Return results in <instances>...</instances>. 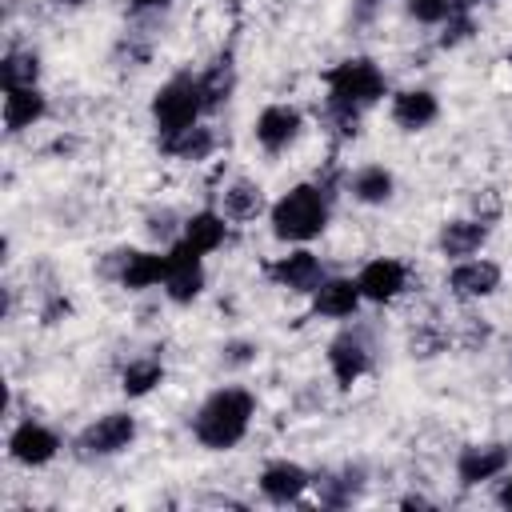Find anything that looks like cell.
I'll list each match as a JSON object with an SVG mask.
<instances>
[{"label":"cell","instance_id":"19","mask_svg":"<svg viewBox=\"0 0 512 512\" xmlns=\"http://www.w3.org/2000/svg\"><path fill=\"white\" fill-rule=\"evenodd\" d=\"M44 112H48V104H44L40 88H4V124L12 132L32 128Z\"/></svg>","mask_w":512,"mask_h":512},{"label":"cell","instance_id":"34","mask_svg":"<svg viewBox=\"0 0 512 512\" xmlns=\"http://www.w3.org/2000/svg\"><path fill=\"white\" fill-rule=\"evenodd\" d=\"M364 4H376V0H364Z\"/></svg>","mask_w":512,"mask_h":512},{"label":"cell","instance_id":"10","mask_svg":"<svg viewBox=\"0 0 512 512\" xmlns=\"http://www.w3.org/2000/svg\"><path fill=\"white\" fill-rule=\"evenodd\" d=\"M252 132H256V144L264 152H284L296 140V132H300V112L292 104H268L256 116V128Z\"/></svg>","mask_w":512,"mask_h":512},{"label":"cell","instance_id":"15","mask_svg":"<svg viewBox=\"0 0 512 512\" xmlns=\"http://www.w3.org/2000/svg\"><path fill=\"white\" fill-rule=\"evenodd\" d=\"M448 288L456 296H492L500 288V268L492 260H460L452 272H448Z\"/></svg>","mask_w":512,"mask_h":512},{"label":"cell","instance_id":"8","mask_svg":"<svg viewBox=\"0 0 512 512\" xmlns=\"http://www.w3.org/2000/svg\"><path fill=\"white\" fill-rule=\"evenodd\" d=\"M356 284H360V296H364V300L388 304V300H396V296L404 292L408 268H404L400 260H392V256H380V260H368V264L360 268Z\"/></svg>","mask_w":512,"mask_h":512},{"label":"cell","instance_id":"26","mask_svg":"<svg viewBox=\"0 0 512 512\" xmlns=\"http://www.w3.org/2000/svg\"><path fill=\"white\" fill-rule=\"evenodd\" d=\"M160 380H164L160 360H132L120 376V388H124V396H148Z\"/></svg>","mask_w":512,"mask_h":512},{"label":"cell","instance_id":"11","mask_svg":"<svg viewBox=\"0 0 512 512\" xmlns=\"http://www.w3.org/2000/svg\"><path fill=\"white\" fill-rule=\"evenodd\" d=\"M268 276H272L280 288H288V292H316V284L324 280L320 260H316L312 252H304V248L280 256L276 264H268Z\"/></svg>","mask_w":512,"mask_h":512},{"label":"cell","instance_id":"5","mask_svg":"<svg viewBox=\"0 0 512 512\" xmlns=\"http://www.w3.org/2000/svg\"><path fill=\"white\" fill-rule=\"evenodd\" d=\"M136 440V420L128 412H108L96 424H88L76 440V456L80 460H100V456H116Z\"/></svg>","mask_w":512,"mask_h":512},{"label":"cell","instance_id":"14","mask_svg":"<svg viewBox=\"0 0 512 512\" xmlns=\"http://www.w3.org/2000/svg\"><path fill=\"white\" fill-rule=\"evenodd\" d=\"M168 276V252H120V284L140 292L152 284H164Z\"/></svg>","mask_w":512,"mask_h":512},{"label":"cell","instance_id":"6","mask_svg":"<svg viewBox=\"0 0 512 512\" xmlns=\"http://www.w3.org/2000/svg\"><path fill=\"white\" fill-rule=\"evenodd\" d=\"M164 292L172 304H192L204 292V264L200 252L192 244H172L168 248V276H164Z\"/></svg>","mask_w":512,"mask_h":512},{"label":"cell","instance_id":"30","mask_svg":"<svg viewBox=\"0 0 512 512\" xmlns=\"http://www.w3.org/2000/svg\"><path fill=\"white\" fill-rule=\"evenodd\" d=\"M496 500H500L504 508H512V476H508V480L500 484V496H496Z\"/></svg>","mask_w":512,"mask_h":512},{"label":"cell","instance_id":"17","mask_svg":"<svg viewBox=\"0 0 512 512\" xmlns=\"http://www.w3.org/2000/svg\"><path fill=\"white\" fill-rule=\"evenodd\" d=\"M308 484H312L308 472H304L300 464H288V460H276V464H268V468L260 472V492H264L272 504H292V500H300V492H304Z\"/></svg>","mask_w":512,"mask_h":512},{"label":"cell","instance_id":"16","mask_svg":"<svg viewBox=\"0 0 512 512\" xmlns=\"http://www.w3.org/2000/svg\"><path fill=\"white\" fill-rule=\"evenodd\" d=\"M328 368H332V376H336L340 388H352L368 372V348L356 336L344 332V336H336L328 344Z\"/></svg>","mask_w":512,"mask_h":512},{"label":"cell","instance_id":"31","mask_svg":"<svg viewBox=\"0 0 512 512\" xmlns=\"http://www.w3.org/2000/svg\"><path fill=\"white\" fill-rule=\"evenodd\" d=\"M160 4H168V0H132V8H160Z\"/></svg>","mask_w":512,"mask_h":512},{"label":"cell","instance_id":"35","mask_svg":"<svg viewBox=\"0 0 512 512\" xmlns=\"http://www.w3.org/2000/svg\"><path fill=\"white\" fill-rule=\"evenodd\" d=\"M508 60H512V52H508Z\"/></svg>","mask_w":512,"mask_h":512},{"label":"cell","instance_id":"29","mask_svg":"<svg viewBox=\"0 0 512 512\" xmlns=\"http://www.w3.org/2000/svg\"><path fill=\"white\" fill-rule=\"evenodd\" d=\"M228 364H248L252 360V344H228Z\"/></svg>","mask_w":512,"mask_h":512},{"label":"cell","instance_id":"4","mask_svg":"<svg viewBox=\"0 0 512 512\" xmlns=\"http://www.w3.org/2000/svg\"><path fill=\"white\" fill-rule=\"evenodd\" d=\"M200 112H204L200 80H192V76H172V80L152 96V120H156L160 136H172V132H180V128H192Z\"/></svg>","mask_w":512,"mask_h":512},{"label":"cell","instance_id":"23","mask_svg":"<svg viewBox=\"0 0 512 512\" xmlns=\"http://www.w3.org/2000/svg\"><path fill=\"white\" fill-rule=\"evenodd\" d=\"M232 88H236V72H232V64H228V60H216V64L200 76V100H204V112L228 104Z\"/></svg>","mask_w":512,"mask_h":512},{"label":"cell","instance_id":"33","mask_svg":"<svg viewBox=\"0 0 512 512\" xmlns=\"http://www.w3.org/2000/svg\"><path fill=\"white\" fill-rule=\"evenodd\" d=\"M468 4H480V0H452V8H468Z\"/></svg>","mask_w":512,"mask_h":512},{"label":"cell","instance_id":"13","mask_svg":"<svg viewBox=\"0 0 512 512\" xmlns=\"http://www.w3.org/2000/svg\"><path fill=\"white\" fill-rule=\"evenodd\" d=\"M436 116H440V100H436L428 88H404V92L392 96V120H396L404 132H420V128H428Z\"/></svg>","mask_w":512,"mask_h":512},{"label":"cell","instance_id":"9","mask_svg":"<svg viewBox=\"0 0 512 512\" xmlns=\"http://www.w3.org/2000/svg\"><path fill=\"white\" fill-rule=\"evenodd\" d=\"M508 460H512V448H504V444H468L456 456V480L468 484V488L484 484V480L500 476L508 468Z\"/></svg>","mask_w":512,"mask_h":512},{"label":"cell","instance_id":"24","mask_svg":"<svg viewBox=\"0 0 512 512\" xmlns=\"http://www.w3.org/2000/svg\"><path fill=\"white\" fill-rule=\"evenodd\" d=\"M260 208H264V196H260V188H256L252 180H236V184L224 188V216H232V220H252Z\"/></svg>","mask_w":512,"mask_h":512},{"label":"cell","instance_id":"20","mask_svg":"<svg viewBox=\"0 0 512 512\" xmlns=\"http://www.w3.org/2000/svg\"><path fill=\"white\" fill-rule=\"evenodd\" d=\"M224 216L220 212H196V216H188L184 220V244H192L200 256H208V252H216L220 244H224Z\"/></svg>","mask_w":512,"mask_h":512},{"label":"cell","instance_id":"21","mask_svg":"<svg viewBox=\"0 0 512 512\" xmlns=\"http://www.w3.org/2000/svg\"><path fill=\"white\" fill-rule=\"evenodd\" d=\"M212 144H216L212 128H200V124L180 128V132H172V136H160V148H164L168 156H176V160H204V156L212 152Z\"/></svg>","mask_w":512,"mask_h":512},{"label":"cell","instance_id":"7","mask_svg":"<svg viewBox=\"0 0 512 512\" xmlns=\"http://www.w3.org/2000/svg\"><path fill=\"white\" fill-rule=\"evenodd\" d=\"M56 452H60V436H56L52 428L36 424V420L16 424V428H12V436H8V456H12L16 464L40 468V464H48Z\"/></svg>","mask_w":512,"mask_h":512},{"label":"cell","instance_id":"25","mask_svg":"<svg viewBox=\"0 0 512 512\" xmlns=\"http://www.w3.org/2000/svg\"><path fill=\"white\" fill-rule=\"evenodd\" d=\"M40 76V56L36 52H8L0 64V80L4 88H36Z\"/></svg>","mask_w":512,"mask_h":512},{"label":"cell","instance_id":"3","mask_svg":"<svg viewBox=\"0 0 512 512\" xmlns=\"http://www.w3.org/2000/svg\"><path fill=\"white\" fill-rule=\"evenodd\" d=\"M268 220H272V236L276 240L304 244V240H312V236L324 232V224H328V200H324V192L316 184H296V188H288L272 204Z\"/></svg>","mask_w":512,"mask_h":512},{"label":"cell","instance_id":"1","mask_svg":"<svg viewBox=\"0 0 512 512\" xmlns=\"http://www.w3.org/2000/svg\"><path fill=\"white\" fill-rule=\"evenodd\" d=\"M252 412H256L252 392H244V388H220L192 416V432H196V440L204 448L224 452V448H232V444L244 440V432L252 424Z\"/></svg>","mask_w":512,"mask_h":512},{"label":"cell","instance_id":"12","mask_svg":"<svg viewBox=\"0 0 512 512\" xmlns=\"http://www.w3.org/2000/svg\"><path fill=\"white\" fill-rule=\"evenodd\" d=\"M360 284L348 280V276H332V280H320L316 292H312V312L316 316H332V320H344L360 308Z\"/></svg>","mask_w":512,"mask_h":512},{"label":"cell","instance_id":"27","mask_svg":"<svg viewBox=\"0 0 512 512\" xmlns=\"http://www.w3.org/2000/svg\"><path fill=\"white\" fill-rule=\"evenodd\" d=\"M356 472H344V476H328V480H320V496L328 500V504H348L352 496H356Z\"/></svg>","mask_w":512,"mask_h":512},{"label":"cell","instance_id":"22","mask_svg":"<svg viewBox=\"0 0 512 512\" xmlns=\"http://www.w3.org/2000/svg\"><path fill=\"white\" fill-rule=\"evenodd\" d=\"M352 196L360 200V204H384V200H392V188H396V180H392V172L384 168V164H364L356 176H352Z\"/></svg>","mask_w":512,"mask_h":512},{"label":"cell","instance_id":"28","mask_svg":"<svg viewBox=\"0 0 512 512\" xmlns=\"http://www.w3.org/2000/svg\"><path fill=\"white\" fill-rule=\"evenodd\" d=\"M408 12L424 24H440L452 12V0H408Z\"/></svg>","mask_w":512,"mask_h":512},{"label":"cell","instance_id":"2","mask_svg":"<svg viewBox=\"0 0 512 512\" xmlns=\"http://www.w3.org/2000/svg\"><path fill=\"white\" fill-rule=\"evenodd\" d=\"M324 84H328V108L340 124H356L360 108H368L384 96V72L364 56L340 60L336 68H328Z\"/></svg>","mask_w":512,"mask_h":512},{"label":"cell","instance_id":"18","mask_svg":"<svg viewBox=\"0 0 512 512\" xmlns=\"http://www.w3.org/2000/svg\"><path fill=\"white\" fill-rule=\"evenodd\" d=\"M484 240H488L484 220H448L440 228V252L452 260H468L472 252H480Z\"/></svg>","mask_w":512,"mask_h":512},{"label":"cell","instance_id":"32","mask_svg":"<svg viewBox=\"0 0 512 512\" xmlns=\"http://www.w3.org/2000/svg\"><path fill=\"white\" fill-rule=\"evenodd\" d=\"M52 4H60V8H80L84 0H52Z\"/></svg>","mask_w":512,"mask_h":512}]
</instances>
